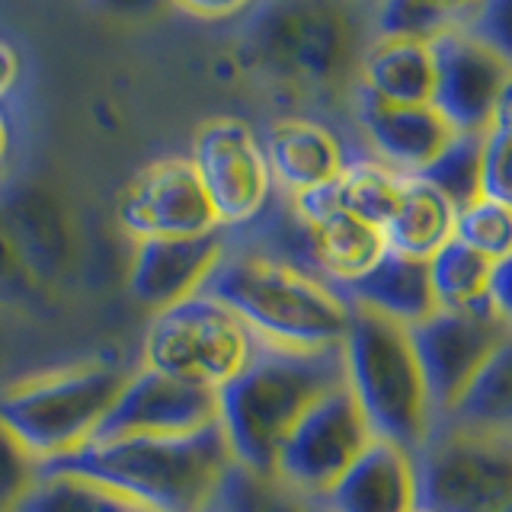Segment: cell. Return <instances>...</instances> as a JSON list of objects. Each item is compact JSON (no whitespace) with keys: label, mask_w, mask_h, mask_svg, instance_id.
Returning <instances> with one entry per match:
<instances>
[{"label":"cell","mask_w":512,"mask_h":512,"mask_svg":"<svg viewBox=\"0 0 512 512\" xmlns=\"http://www.w3.org/2000/svg\"><path fill=\"white\" fill-rule=\"evenodd\" d=\"M432 52L429 42L413 39H368L356 87L381 103H429L432 100Z\"/></svg>","instance_id":"obj_21"},{"label":"cell","mask_w":512,"mask_h":512,"mask_svg":"<svg viewBox=\"0 0 512 512\" xmlns=\"http://www.w3.org/2000/svg\"><path fill=\"white\" fill-rule=\"evenodd\" d=\"M42 461L0 423V512H16L39 484Z\"/></svg>","instance_id":"obj_32"},{"label":"cell","mask_w":512,"mask_h":512,"mask_svg":"<svg viewBox=\"0 0 512 512\" xmlns=\"http://www.w3.org/2000/svg\"><path fill=\"white\" fill-rule=\"evenodd\" d=\"M116 221L132 240L144 237H192L221 231L218 215L189 154L160 157L138 170L119 192Z\"/></svg>","instance_id":"obj_13"},{"label":"cell","mask_w":512,"mask_h":512,"mask_svg":"<svg viewBox=\"0 0 512 512\" xmlns=\"http://www.w3.org/2000/svg\"><path fill=\"white\" fill-rule=\"evenodd\" d=\"M260 141L272 173V186L285 199H295L333 183L349 164L340 135L330 125L308 116H285L269 122Z\"/></svg>","instance_id":"obj_18"},{"label":"cell","mask_w":512,"mask_h":512,"mask_svg":"<svg viewBox=\"0 0 512 512\" xmlns=\"http://www.w3.org/2000/svg\"><path fill=\"white\" fill-rule=\"evenodd\" d=\"M266 512H314V503L304 500V496L292 493L285 484H279V493L272 496V503Z\"/></svg>","instance_id":"obj_39"},{"label":"cell","mask_w":512,"mask_h":512,"mask_svg":"<svg viewBox=\"0 0 512 512\" xmlns=\"http://www.w3.org/2000/svg\"><path fill=\"white\" fill-rule=\"evenodd\" d=\"M490 276L493 263L471 247H464L455 237L436 256H429L432 295L445 311L474 308V304L490 301Z\"/></svg>","instance_id":"obj_26"},{"label":"cell","mask_w":512,"mask_h":512,"mask_svg":"<svg viewBox=\"0 0 512 512\" xmlns=\"http://www.w3.org/2000/svg\"><path fill=\"white\" fill-rule=\"evenodd\" d=\"M407 330L423 368L436 423L458 404V397L474 381L480 365L490 359V352L509 333V327L503 324V317L496 314L490 301L458 311L439 308L436 314H429L426 320Z\"/></svg>","instance_id":"obj_11"},{"label":"cell","mask_w":512,"mask_h":512,"mask_svg":"<svg viewBox=\"0 0 512 512\" xmlns=\"http://www.w3.org/2000/svg\"><path fill=\"white\" fill-rule=\"evenodd\" d=\"M480 148H484V135H455L445 151L416 176L436 186L455 208H464L480 196Z\"/></svg>","instance_id":"obj_29"},{"label":"cell","mask_w":512,"mask_h":512,"mask_svg":"<svg viewBox=\"0 0 512 512\" xmlns=\"http://www.w3.org/2000/svg\"><path fill=\"white\" fill-rule=\"evenodd\" d=\"M496 512H512V500H509L506 506H500V509H496Z\"/></svg>","instance_id":"obj_43"},{"label":"cell","mask_w":512,"mask_h":512,"mask_svg":"<svg viewBox=\"0 0 512 512\" xmlns=\"http://www.w3.org/2000/svg\"><path fill=\"white\" fill-rule=\"evenodd\" d=\"M455 218L458 208L436 186L420 176H404V192H400L397 212L384 224V240L394 253L429 260L455 237Z\"/></svg>","instance_id":"obj_24"},{"label":"cell","mask_w":512,"mask_h":512,"mask_svg":"<svg viewBox=\"0 0 512 512\" xmlns=\"http://www.w3.org/2000/svg\"><path fill=\"white\" fill-rule=\"evenodd\" d=\"M429 52L436 71L429 106L455 135H484L493 125L512 64L461 26L432 39Z\"/></svg>","instance_id":"obj_12"},{"label":"cell","mask_w":512,"mask_h":512,"mask_svg":"<svg viewBox=\"0 0 512 512\" xmlns=\"http://www.w3.org/2000/svg\"><path fill=\"white\" fill-rule=\"evenodd\" d=\"M173 0H90L93 10H100L103 16L112 20H125V23H138V20H151L160 10H167Z\"/></svg>","instance_id":"obj_35"},{"label":"cell","mask_w":512,"mask_h":512,"mask_svg":"<svg viewBox=\"0 0 512 512\" xmlns=\"http://www.w3.org/2000/svg\"><path fill=\"white\" fill-rule=\"evenodd\" d=\"M349 0H266L247 29V55L272 84L304 96L356 87L372 36Z\"/></svg>","instance_id":"obj_4"},{"label":"cell","mask_w":512,"mask_h":512,"mask_svg":"<svg viewBox=\"0 0 512 512\" xmlns=\"http://www.w3.org/2000/svg\"><path fill=\"white\" fill-rule=\"evenodd\" d=\"M493 122H503V125H512V71H509V80L500 93V106H496V116Z\"/></svg>","instance_id":"obj_41"},{"label":"cell","mask_w":512,"mask_h":512,"mask_svg":"<svg viewBox=\"0 0 512 512\" xmlns=\"http://www.w3.org/2000/svg\"><path fill=\"white\" fill-rule=\"evenodd\" d=\"M4 183H7V180H4ZM4 183H0V186H4Z\"/></svg>","instance_id":"obj_46"},{"label":"cell","mask_w":512,"mask_h":512,"mask_svg":"<svg viewBox=\"0 0 512 512\" xmlns=\"http://www.w3.org/2000/svg\"><path fill=\"white\" fill-rule=\"evenodd\" d=\"M253 0H173V7H180L199 20H228V16L244 13Z\"/></svg>","instance_id":"obj_37"},{"label":"cell","mask_w":512,"mask_h":512,"mask_svg":"<svg viewBox=\"0 0 512 512\" xmlns=\"http://www.w3.org/2000/svg\"><path fill=\"white\" fill-rule=\"evenodd\" d=\"M228 231L192 237H144L135 240L128 266V292L148 311H164L202 292L212 269L228 250Z\"/></svg>","instance_id":"obj_16"},{"label":"cell","mask_w":512,"mask_h":512,"mask_svg":"<svg viewBox=\"0 0 512 512\" xmlns=\"http://www.w3.org/2000/svg\"><path fill=\"white\" fill-rule=\"evenodd\" d=\"M253 349V333L212 295H192L157 311L144 336L141 365L160 375L221 391Z\"/></svg>","instance_id":"obj_7"},{"label":"cell","mask_w":512,"mask_h":512,"mask_svg":"<svg viewBox=\"0 0 512 512\" xmlns=\"http://www.w3.org/2000/svg\"><path fill=\"white\" fill-rule=\"evenodd\" d=\"M490 304L496 314L503 317V324L512 330V256H506L503 263L493 266L490 276Z\"/></svg>","instance_id":"obj_36"},{"label":"cell","mask_w":512,"mask_h":512,"mask_svg":"<svg viewBox=\"0 0 512 512\" xmlns=\"http://www.w3.org/2000/svg\"><path fill=\"white\" fill-rule=\"evenodd\" d=\"M16 80H20V55L10 42L0 39V100L16 87Z\"/></svg>","instance_id":"obj_38"},{"label":"cell","mask_w":512,"mask_h":512,"mask_svg":"<svg viewBox=\"0 0 512 512\" xmlns=\"http://www.w3.org/2000/svg\"><path fill=\"white\" fill-rule=\"evenodd\" d=\"M400 192H404V173L384 167L375 157H356L333 180V196L343 212L356 215L384 231V224L397 212Z\"/></svg>","instance_id":"obj_25"},{"label":"cell","mask_w":512,"mask_h":512,"mask_svg":"<svg viewBox=\"0 0 512 512\" xmlns=\"http://www.w3.org/2000/svg\"><path fill=\"white\" fill-rule=\"evenodd\" d=\"M16 512H144L128 496L71 471L42 468L39 484Z\"/></svg>","instance_id":"obj_27"},{"label":"cell","mask_w":512,"mask_h":512,"mask_svg":"<svg viewBox=\"0 0 512 512\" xmlns=\"http://www.w3.org/2000/svg\"><path fill=\"white\" fill-rule=\"evenodd\" d=\"M413 512H429V509H413Z\"/></svg>","instance_id":"obj_45"},{"label":"cell","mask_w":512,"mask_h":512,"mask_svg":"<svg viewBox=\"0 0 512 512\" xmlns=\"http://www.w3.org/2000/svg\"><path fill=\"white\" fill-rule=\"evenodd\" d=\"M352 112L372 151L368 157L404 176L423 173L455 138L452 125L429 103H381L362 90H352Z\"/></svg>","instance_id":"obj_17"},{"label":"cell","mask_w":512,"mask_h":512,"mask_svg":"<svg viewBox=\"0 0 512 512\" xmlns=\"http://www.w3.org/2000/svg\"><path fill=\"white\" fill-rule=\"evenodd\" d=\"M455 26H461V16L436 0H375L372 13H368L372 39L432 42Z\"/></svg>","instance_id":"obj_28"},{"label":"cell","mask_w":512,"mask_h":512,"mask_svg":"<svg viewBox=\"0 0 512 512\" xmlns=\"http://www.w3.org/2000/svg\"><path fill=\"white\" fill-rule=\"evenodd\" d=\"M10 151H13V132H10V122L4 116V109H0V183L7 180V160H10Z\"/></svg>","instance_id":"obj_40"},{"label":"cell","mask_w":512,"mask_h":512,"mask_svg":"<svg viewBox=\"0 0 512 512\" xmlns=\"http://www.w3.org/2000/svg\"><path fill=\"white\" fill-rule=\"evenodd\" d=\"M317 506L324 512H413V455L388 439H372L352 468L320 496Z\"/></svg>","instance_id":"obj_19"},{"label":"cell","mask_w":512,"mask_h":512,"mask_svg":"<svg viewBox=\"0 0 512 512\" xmlns=\"http://www.w3.org/2000/svg\"><path fill=\"white\" fill-rule=\"evenodd\" d=\"M480 196L512 208V125L493 122L480 148Z\"/></svg>","instance_id":"obj_33"},{"label":"cell","mask_w":512,"mask_h":512,"mask_svg":"<svg viewBox=\"0 0 512 512\" xmlns=\"http://www.w3.org/2000/svg\"><path fill=\"white\" fill-rule=\"evenodd\" d=\"M132 368L93 356L0 384V423L42 464L84 448L119 400Z\"/></svg>","instance_id":"obj_5"},{"label":"cell","mask_w":512,"mask_h":512,"mask_svg":"<svg viewBox=\"0 0 512 512\" xmlns=\"http://www.w3.org/2000/svg\"><path fill=\"white\" fill-rule=\"evenodd\" d=\"M436 426L512 442V330Z\"/></svg>","instance_id":"obj_23"},{"label":"cell","mask_w":512,"mask_h":512,"mask_svg":"<svg viewBox=\"0 0 512 512\" xmlns=\"http://www.w3.org/2000/svg\"><path fill=\"white\" fill-rule=\"evenodd\" d=\"M416 509L496 512L512 500V442L436 426L413 455Z\"/></svg>","instance_id":"obj_8"},{"label":"cell","mask_w":512,"mask_h":512,"mask_svg":"<svg viewBox=\"0 0 512 512\" xmlns=\"http://www.w3.org/2000/svg\"><path fill=\"white\" fill-rule=\"evenodd\" d=\"M224 231H244L272 205V173L253 125L237 116H215L199 125L189 151Z\"/></svg>","instance_id":"obj_9"},{"label":"cell","mask_w":512,"mask_h":512,"mask_svg":"<svg viewBox=\"0 0 512 512\" xmlns=\"http://www.w3.org/2000/svg\"><path fill=\"white\" fill-rule=\"evenodd\" d=\"M218 423V391L138 365L90 442L186 436Z\"/></svg>","instance_id":"obj_15"},{"label":"cell","mask_w":512,"mask_h":512,"mask_svg":"<svg viewBox=\"0 0 512 512\" xmlns=\"http://www.w3.org/2000/svg\"><path fill=\"white\" fill-rule=\"evenodd\" d=\"M311 231V263L314 272L330 285H346L372 269L384 253V231L356 215L333 208L324 218L308 224Z\"/></svg>","instance_id":"obj_22"},{"label":"cell","mask_w":512,"mask_h":512,"mask_svg":"<svg viewBox=\"0 0 512 512\" xmlns=\"http://www.w3.org/2000/svg\"><path fill=\"white\" fill-rule=\"evenodd\" d=\"M55 298L39 285L32 276L20 247L7 228L4 215H0V311H23V314H39L45 311Z\"/></svg>","instance_id":"obj_31"},{"label":"cell","mask_w":512,"mask_h":512,"mask_svg":"<svg viewBox=\"0 0 512 512\" xmlns=\"http://www.w3.org/2000/svg\"><path fill=\"white\" fill-rule=\"evenodd\" d=\"M461 29L487 42L512 64V0H477V7L464 16Z\"/></svg>","instance_id":"obj_34"},{"label":"cell","mask_w":512,"mask_h":512,"mask_svg":"<svg viewBox=\"0 0 512 512\" xmlns=\"http://www.w3.org/2000/svg\"><path fill=\"white\" fill-rule=\"evenodd\" d=\"M436 4H442V7H448L452 13H458L461 23H464V16H468L477 7V0H436Z\"/></svg>","instance_id":"obj_42"},{"label":"cell","mask_w":512,"mask_h":512,"mask_svg":"<svg viewBox=\"0 0 512 512\" xmlns=\"http://www.w3.org/2000/svg\"><path fill=\"white\" fill-rule=\"evenodd\" d=\"M343 381V343L298 349L253 336L247 365L218 391V423L234 461L276 477V458L288 432Z\"/></svg>","instance_id":"obj_1"},{"label":"cell","mask_w":512,"mask_h":512,"mask_svg":"<svg viewBox=\"0 0 512 512\" xmlns=\"http://www.w3.org/2000/svg\"><path fill=\"white\" fill-rule=\"evenodd\" d=\"M343 336L346 384L359 400L375 439H388L416 455L436 429L423 368L410 330L397 320L349 304Z\"/></svg>","instance_id":"obj_6"},{"label":"cell","mask_w":512,"mask_h":512,"mask_svg":"<svg viewBox=\"0 0 512 512\" xmlns=\"http://www.w3.org/2000/svg\"><path fill=\"white\" fill-rule=\"evenodd\" d=\"M231 464L228 436L212 423L186 436L87 442L42 468L90 477L144 512H208Z\"/></svg>","instance_id":"obj_2"},{"label":"cell","mask_w":512,"mask_h":512,"mask_svg":"<svg viewBox=\"0 0 512 512\" xmlns=\"http://www.w3.org/2000/svg\"><path fill=\"white\" fill-rule=\"evenodd\" d=\"M202 292L234 311L253 336L298 349L340 346L352 311L330 282L234 237Z\"/></svg>","instance_id":"obj_3"},{"label":"cell","mask_w":512,"mask_h":512,"mask_svg":"<svg viewBox=\"0 0 512 512\" xmlns=\"http://www.w3.org/2000/svg\"><path fill=\"white\" fill-rule=\"evenodd\" d=\"M372 439L375 432L343 381L340 388L320 397L288 432L276 458L279 484L317 503L352 468V461L365 452Z\"/></svg>","instance_id":"obj_10"},{"label":"cell","mask_w":512,"mask_h":512,"mask_svg":"<svg viewBox=\"0 0 512 512\" xmlns=\"http://www.w3.org/2000/svg\"><path fill=\"white\" fill-rule=\"evenodd\" d=\"M455 240L471 247L493 266L512 256V208L477 196L464 208H458L455 218Z\"/></svg>","instance_id":"obj_30"},{"label":"cell","mask_w":512,"mask_h":512,"mask_svg":"<svg viewBox=\"0 0 512 512\" xmlns=\"http://www.w3.org/2000/svg\"><path fill=\"white\" fill-rule=\"evenodd\" d=\"M0 215L45 292L55 298L68 288L77 269V224L61 192L42 180H7L0 186Z\"/></svg>","instance_id":"obj_14"},{"label":"cell","mask_w":512,"mask_h":512,"mask_svg":"<svg viewBox=\"0 0 512 512\" xmlns=\"http://www.w3.org/2000/svg\"><path fill=\"white\" fill-rule=\"evenodd\" d=\"M349 304H359L375 314H384L404 327H416L420 320L439 311L429 282V260H416L388 250L381 260L346 285H333Z\"/></svg>","instance_id":"obj_20"},{"label":"cell","mask_w":512,"mask_h":512,"mask_svg":"<svg viewBox=\"0 0 512 512\" xmlns=\"http://www.w3.org/2000/svg\"><path fill=\"white\" fill-rule=\"evenodd\" d=\"M314 512H324V509H320V506H317V503H314Z\"/></svg>","instance_id":"obj_44"}]
</instances>
